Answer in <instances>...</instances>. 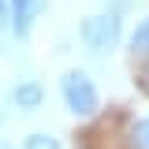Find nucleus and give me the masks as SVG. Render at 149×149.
<instances>
[{
    "instance_id": "8",
    "label": "nucleus",
    "mask_w": 149,
    "mask_h": 149,
    "mask_svg": "<svg viewBox=\"0 0 149 149\" xmlns=\"http://www.w3.org/2000/svg\"><path fill=\"white\" fill-rule=\"evenodd\" d=\"M4 19H11V4H8V0H0V22H4Z\"/></svg>"
},
{
    "instance_id": "1",
    "label": "nucleus",
    "mask_w": 149,
    "mask_h": 149,
    "mask_svg": "<svg viewBox=\"0 0 149 149\" xmlns=\"http://www.w3.org/2000/svg\"><path fill=\"white\" fill-rule=\"evenodd\" d=\"M78 37H82V45H86L93 56H104V52H112V49L119 45V37H123V19H119V11L86 15L82 26H78Z\"/></svg>"
},
{
    "instance_id": "3",
    "label": "nucleus",
    "mask_w": 149,
    "mask_h": 149,
    "mask_svg": "<svg viewBox=\"0 0 149 149\" xmlns=\"http://www.w3.org/2000/svg\"><path fill=\"white\" fill-rule=\"evenodd\" d=\"M8 4H11V26H15V34H19V37H26L45 0H8Z\"/></svg>"
},
{
    "instance_id": "4",
    "label": "nucleus",
    "mask_w": 149,
    "mask_h": 149,
    "mask_svg": "<svg viewBox=\"0 0 149 149\" xmlns=\"http://www.w3.org/2000/svg\"><path fill=\"white\" fill-rule=\"evenodd\" d=\"M41 97H45V90H41L37 82H19L15 90H11V101H15L19 108H26V112L41 108Z\"/></svg>"
},
{
    "instance_id": "5",
    "label": "nucleus",
    "mask_w": 149,
    "mask_h": 149,
    "mask_svg": "<svg viewBox=\"0 0 149 149\" xmlns=\"http://www.w3.org/2000/svg\"><path fill=\"white\" fill-rule=\"evenodd\" d=\"M130 49H134L138 56H149V15L130 30Z\"/></svg>"
},
{
    "instance_id": "2",
    "label": "nucleus",
    "mask_w": 149,
    "mask_h": 149,
    "mask_svg": "<svg viewBox=\"0 0 149 149\" xmlns=\"http://www.w3.org/2000/svg\"><path fill=\"white\" fill-rule=\"evenodd\" d=\"M60 93H63V104L74 116H93L97 112V86L86 71H67L60 78Z\"/></svg>"
},
{
    "instance_id": "6",
    "label": "nucleus",
    "mask_w": 149,
    "mask_h": 149,
    "mask_svg": "<svg viewBox=\"0 0 149 149\" xmlns=\"http://www.w3.org/2000/svg\"><path fill=\"white\" fill-rule=\"evenodd\" d=\"M130 142H134V149H149V119H138V123H134Z\"/></svg>"
},
{
    "instance_id": "7",
    "label": "nucleus",
    "mask_w": 149,
    "mask_h": 149,
    "mask_svg": "<svg viewBox=\"0 0 149 149\" xmlns=\"http://www.w3.org/2000/svg\"><path fill=\"white\" fill-rule=\"evenodd\" d=\"M26 149H60V142L52 134H30L26 138Z\"/></svg>"
}]
</instances>
